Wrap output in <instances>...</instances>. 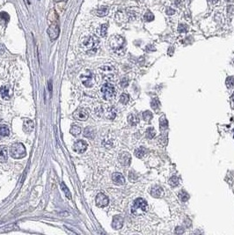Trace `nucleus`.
<instances>
[{"label":"nucleus","mask_w":234,"mask_h":235,"mask_svg":"<svg viewBox=\"0 0 234 235\" xmlns=\"http://www.w3.org/2000/svg\"><path fill=\"white\" fill-rule=\"evenodd\" d=\"M232 99H233V101H234V94H233V98H232Z\"/></svg>","instance_id":"nucleus-45"},{"label":"nucleus","mask_w":234,"mask_h":235,"mask_svg":"<svg viewBox=\"0 0 234 235\" xmlns=\"http://www.w3.org/2000/svg\"><path fill=\"white\" fill-rule=\"evenodd\" d=\"M101 92L103 94V98L106 101H110L115 98L116 96V90L113 85L106 83L102 86L101 87Z\"/></svg>","instance_id":"nucleus-5"},{"label":"nucleus","mask_w":234,"mask_h":235,"mask_svg":"<svg viewBox=\"0 0 234 235\" xmlns=\"http://www.w3.org/2000/svg\"><path fill=\"white\" fill-rule=\"evenodd\" d=\"M108 203H109V200H108L107 196H106L105 194H103V193H100L96 196V204H97V206L103 208V207L107 206Z\"/></svg>","instance_id":"nucleus-9"},{"label":"nucleus","mask_w":234,"mask_h":235,"mask_svg":"<svg viewBox=\"0 0 234 235\" xmlns=\"http://www.w3.org/2000/svg\"><path fill=\"white\" fill-rule=\"evenodd\" d=\"M147 209H148L147 202L143 198H137L132 206L131 212L135 216H138V215H142L143 213H145L147 211Z\"/></svg>","instance_id":"nucleus-2"},{"label":"nucleus","mask_w":234,"mask_h":235,"mask_svg":"<svg viewBox=\"0 0 234 235\" xmlns=\"http://www.w3.org/2000/svg\"><path fill=\"white\" fill-rule=\"evenodd\" d=\"M26 152L24 144L21 143H16L10 148V155L13 158H22L26 156Z\"/></svg>","instance_id":"nucleus-3"},{"label":"nucleus","mask_w":234,"mask_h":235,"mask_svg":"<svg viewBox=\"0 0 234 235\" xmlns=\"http://www.w3.org/2000/svg\"><path fill=\"white\" fill-rule=\"evenodd\" d=\"M80 78H81L84 86H86V87H91L94 83V76L91 71H87L86 73L82 74L80 76Z\"/></svg>","instance_id":"nucleus-7"},{"label":"nucleus","mask_w":234,"mask_h":235,"mask_svg":"<svg viewBox=\"0 0 234 235\" xmlns=\"http://www.w3.org/2000/svg\"><path fill=\"white\" fill-rule=\"evenodd\" d=\"M82 44L88 54H94L99 48L100 41L95 36H87L84 39Z\"/></svg>","instance_id":"nucleus-1"},{"label":"nucleus","mask_w":234,"mask_h":235,"mask_svg":"<svg viewBox=\"0 0 234 235\" xmlns=\"http://www.w3.org/2000/svg\"><path fill=\"white\" fill-rule=\"evenodd\" d=\"M107 13H108V7H106V6H101L96 11V15L99 17L106 16Z\"/></svg>","instance_id":"nucleus-21"},{"label":"nucleus","mask_w":234,"mask_h":235,"mask_svg":"<svg viewBox=\"0 0 234 235\" xmlns=\"http://www.w3.org/2000/svg\"><path fill=\"white\" fill-rule=\"evenodd\" d=\"M34 128V122L31 121V120H26L25 121L24 124H23V130L26 133H30L32 132Z\"/></svg>","instance_id":"nucleus-17"},{"label":"nucleus","mask_w":234,"mask_h":235,"mask_svg":"<svg viewBox=\"0 0 234 235\" xmlns=\"http://www.w3.org/2000/svg\"><path fill=\"white\" fill-rule=\"evenodd\" d=\"M84 134H85V136H86V137H93V136H94V131H93V130L90 129V128H86V129L85 130Z\"/></svg>","instance_id":"nucleus-35"},{"label":"nucleus","mask_w":234,"mask_h":235,"mask_svg":"<svg viewBox=\"0 0 234 235\" xmlns=\"http://www.w3.org/2000/svg\"><path fill=\"white\" fill-rule=\"evenodd\" d=\"M116 116V112L114 107H109L106 112V117L108 119H114Z\"/></svg>","instance_id":"nucleus-22"},{"label":"nucleus","mask_w":234,"mask_h":235,"mask_svg":"<svg viewBox=\"0 0 234 235\" xmlns=\"http://www.w3.org/2000/svg\"><path fill=\"white\" fill-rule=\"evenodd\" d=\"M110 47L111 49L116 51V52H120L121 50H122L124 49V44H125V41L123 39V37L120 36V35H115L113 36L110 41Z\"/></svg>","instance_id":"nucleus-4"},{"label":"nucleus","mask_w":234,"mask_h":235,"mask_svg":"<svg viewBox=\"0 0 234 235\" xmlns=\"http://www.w3.org/2000/svg\"><path fill=\"white\" fill-rule=\"evenodd\" d=\"M107 26L108 25L107 24H103V25H101L100 27L99 28V34H100V36H102V37H104L106 35V32H107Z\"/></svg>","instance_id":"nucleus-24"},{"label":"nucleus","mask_w":234,"mask_h":235,"mask_svg":"<svg viewBox=\"0 0 234 235\" xmlns=\"http://www.w3.org/2000/svg\"><path fill=\"white\" fill-rule=\"evenodd\" d=\"M119 162L122 166H124V167L129 166L130 164V162H131V156H130V153L126 152L121 153L120 156H119Z\"/></svg>","instance_id":"nucleus-11"},{"label":"nucleus","mask_w":234,"mask_h":235,"mask_svg":"<svg viewBox=\"0 0 234 235\" xmlns=\"http://www.w3.org/2000/svg\"><path fill=\"white\" fill-rule=\"evenodd\" d=\"M122 224H123V219L122 217L120 216H116L113 219V223H112V225L115 229H121L122 227Z\"/></svg>","instance_id":"nucleus-16"},{"label":"nucleus","mask_w":234,"mask_h":235,"mask_svg":"<svg viewBox=\"0 0 234 235\" xmlns=\"http://www.w3.org/2000/svg\"><path fill=\"white\" fill-rule=\"evenodd\" d=\"M169 183L170 185H171L172 187H173V188L177 187V186L179 185V178L176 177V176H172V177L170 179Z\"/></svg>","instance_id":"nucleus-27"},{"label":"nucleus","mask_w":234,"mask_h":235,"mask_svg":"<svg viewBox=\"0 0 234 235\" xmlns=\"http://www.w3.org/2000/svg\"><path fill=\"white\" fill-rule=\"evenodd\" d=\"M0 20H1L2 21L5 22V23H7V22L9 21V20H10V16L8 15V13H7L2 12V13H0Z\"/></svg>","instance_id":"nucleus-28"},{"label":"nucleus","mask_w":234,"mask_h":235,"mask_svg":"<svg viewBox=\"0 0 234 235\" xmlns=\"http://www.w3.org/2000/svg\"><path fill=\"white\" fill-rule=\"evenodd\" d=\"M188 30V26H185V25H180L179 26V31L182 33V32H186Z\"/></svg>","instance_id":"nucleus-40"},{"label":"nucleus","mask_w":234,"mask_h":235,"mask_svg":"<svg viewBox=\"0 0 234 235\" xmlns=\"http://www.w3.org/2000/svg\"><path fill=\"white\" fill-rule=\"evenodd\" d=\"M144 153H145V149L143 147H140V148H138L135 151V155L139 158H142L144 155Z\"/></svg>","instance_id":"nucleus-26"},{"label":"nucleus","mask_w":234,"mask_h":235,"mask_svg":"<svg viewBox=\"0 0 234 235\" xmlns=\"http://www.w3.org/2000/svg\"><path fill=\"white\" fill-rule=\"evenodd\" d=\"M146 136L148 138H153L155 137V131L153 128H149L146 131Z\"/></svg>","instance_id":"nucleus-33"},{"label":"nucleus","mask_w":234,"mask_h":235,"mask_svg":"<svg viewBox=\"0 0 234 235\" xmlns=\"http://www.w3.org/2000/svg\"><path fill=\"white\" fill-rule=\"evenodd\" d=\"M218 0H210V2H212V3H216Z\"/></svg>","instance_id":"nucleus-44"},{"label":"nucleus","mask_w":234,"mask_h":235,"mask_svg":"<svg viewBox=\"0 0 234 235\" xmlns=\"http://www.w3.org/2000/svg\"><path fill=\"white\" fill-rule=\"evenodd\" d=\"M151 105H152V107L154 110H157V109H158V107H159V106H160V103H159V101H158V99H154V100H152Z\"/></svg>","instance_id":"nucleus-37"},{"label":"nucleus","mask_w":234,"mask_h":235,"mask_svg":"<svg viewBox=\"0 0 234 235\" xmlns=\"http://www.w3.org/2000/svg\"><path fill=\"white\" fill-rule=\"evenodd\" d=\"M144 20L146 21H152L154 20V15L152 13H147L144 15Z\"/></svg>","instance_id":"nucleus-38"},{"label":"nucleus","mask_w":234,"mask_h":235,"mask_svg":"<svg viewBox=\"0 0 234 235\" xmlns=\"http://www.w3.org/2000/svg\"><path fill=\"white\" fill-rule=\"evenodd\" d=\"M73 116H74V118H76L77 120H79V121H86L88 118V113L86 112V110H85L83 108H80V109H78V110H76L74 112Z\"/></svg>","instance_id":"nucleus-12"},{"label":"nucleus","mask_w":234,"mask_h":235,"mask_svg":"<svg viewBox=\"0 0 234 235\" xmlns=\"http://www.w3.org/2000/svg\"><path fill=\"white\" fill-rule=\"evenodd\" d=\"M4 52V46L0 43V55Z\"/></svg>","instance_id":"nucleus-41"},{"label":"nucleus","mask_w":234,"mask_h":235,"mask_svg":"<svg viewBox=\"0 0 234 235\" xmlns=\"http://www.w3.org/2000/svg\"><path fill=\"white\" fill-rule=\"evenodd\" d=\"M7 148L5 146H0V162L1 163H4L7 160Z\"/></svg>","instance_id":"nucleus-18"},{"label":"nucleus","mask_w":234,"mask_h":235,"mask_svg":"<svg viewBox=\"0 0 234 235\" xmlns=\"http://www.w3.org/2000/svg\"><path fill=\"white\" fill-rule=\"evenodd\" d=\"M128 122L130 123L131 126H135L139 122V119H138V116L136 115H134V114H131L128 117Z\"/></svg>","instance_id":"nucleus-19"},{"label":"nucleus","mask_w":234,"mask_h":235,"mask_svg":"<svg viewBox=\"0 0 234 235\" xmlns=\"http://www.w3.org/2000/svg\"><path fill=\"white\" fill-rule=\"evenodd\" d=\"M12 90L8 86H4L0 87V95L4 100H9L11 97Z\"/></svg>","instance_id":"nucleus-13"},{"label":"nucleus","mask_w":234,"mask_h":235,"mask_svg":"<svg viewBox=\"0 0 234 235\" xmlns=\"http://www.w3.org/2000/svg\"><path fill=\"white\" fill-rule=\"evenodd\" d=\"M9 133H10L9 129L6 126L3 125L0 127V137H4L9 136Z\"/></svg>","instance_id":"nucleus-23"},{"label":"nucleus","mask_w":234,"mask_h":235,"mask_svg":"<svg viewBox=\"0 0 234 235\" xmlns=\"http://www.w3.org/2000/svg\"><path fill=\"white\" fill-rule=\"evenodd\" d=\"M166 13H167V14H168V15H172L171 13H174V11H173V10H170V9H168Z\"/></svg>","instance_id":"nucleus-42"},{"label":"nucleus","mask_w":234,"mask_h":235,"mask_svg":"<svg viewBox=\"0 0 234 235\" xmlns=\"http://www.w3.org/2000/svg\"><path fill=\"white\" fill-rule=\"evenodd\" d=\"M128 85H129V80H128V78H122V81H121V86H122V87H126Z\"/></svg>","instance_id":"nucleus-39"},{"label":"nucleus","mask_w":234,"mask_h":235,"mask_svg":"<svg viewBox=\"0 0 234 235\" xmlns=\"http://www.w3.org/2000/svg\"><path fill=\"white\" fill-rule=\"evenodd\" d=\"M70 132L72 135L77 136V135H79V134H80V132H81V129H80V127H78V126H72L71 129H70Z\"/></svg>","instance_id":"nucleus-30"},{"label":"nucleus","mask_w":234,"mask_h":235,"mask_svg":"<svg viewBox=\"0 0 234 235\" xmlns=\"http://www.w3.org/2000/svg\"><path fill=\"white\" fill-rule=\"evenodd\" d=\"M112 180L113 182L116 183V184H118V185H122V184H124L125 182V179H124V176L120 173H113L112 175Z\"/></svg>","instance_id":"nucleus-14"},{"label":"nucleus","mask_w":234,"mask_h":235,"mask_svg":"<svg viewBox=\"0 0 234 235\" xmlns=\"http://www.w3.org/2000/svg\"><path fill=\"white\" fill-rule=\"evenodd\" d=\"M179 197L181 198V200H182V202H186V201L188 200L189 196H188V194L187 192H185V191L182 190V191L180 192V194H179Z\"/></svg>","instance_id":"nucleus-29"},{"label":"nucleus","mask_w":234,"mask_h":235,"mask_svg":"<svg viewBox=\"0 0 234 235\" xmlns=\"http://www.w3.org/2000/svg\"><path fill=\"white\" fill-rule=\"evenodd\" d=\"M56 3H58V2H67V0H54Z\"/></svg>","instance_id":"nucleus-43"},{"label":"nucleus","mask_w":234,"mask_h":235,"mask_svg":"<svg viewBox=\"0 0 234 235\" xmlns=\"http://www.w3.org/2000/svg\"><path fill=\"white\" fill-rule=\"evenodd\" d=\"M87 149V144L84 140H78L73 145V150L78 153H83Z\"/></svg>","instance_id":"nucleus-10"},{"label":"nucleus","mask_w":234,"mask_h":235,"mask_svg":"<svg viewBox=\"0 0 234 235\" xmlns=\"http://www.w3.org/2000/svg\"><path fill=\"white\" fill-rule=\"evenodd\" d=\"M48 20L50 21V23H53V22H56V21H58V16H57V13H56L54 10H51L49 15H48Z\"/></svg>","instance_id":"nucleus-20"},{"label":"nucleus","mask_w":234,"mask_h":235,"mask_svg":"<svg viewBox=\"0 0 234 235\" xmlns=\"http://www.w3.org/2000/svg\"><path fill=\"white\" fill-rule=\"evenodd\" d=\"M160 128L161 130H166L167 128V121L166 120V117L165 116H162L160 118Z\"/></svg>","instance_id":"nucleus-31"},{"label":"nucleus","mask_w":234,"mask_h":235,"mask_svg":"<svg viewBox=\"0 0 234 235\" xmlns=\"http://www.w3.org/2000/svg\"><path fill=\"white\" fill-rule=\"evenodd\" d=\"M100 72H101L103 78H105L109 79V78H114V76H115V69H114V67H112V66H102V67L100 69Z\"/></svg>","instance_id":"nucleus-8"},{"label":"nucleus","mask_w":234,"mask_h":235,"mask_svg":"<svg viewBox=\"0 0 234 235\" xmlns=\"http://www.w3.org/2000/svg\"><path fill=\"white\" fill-rule=\"evenodd\" d=\"M143 118L144 121L149 122V121L152 118V112H150V111H145V112H143Z\"/></svg>","instance_id":"nucleus-34"},{"label":"nucleus","mask_w":234,"mask_h":235,"mask_svg":"<svg viewBox=\"0 0 234 235\" xmlns=\"http://www.w3.org/2000/svg\"><path fill=\"white\" fill-rule=\"evenodd\" d=\"M130 101V97L127 93H122L120 97V102L122 104H127Z\"/></svg>","instance_id":"nucleus-25"},{"label":"nucleus","mask_w":234,"mask_h":235,"mask_svg":"<svg viewBox=\"0 0 234 235\" xmlns=\"http://www.w3.org/2000/svg\"><path fill=\"white\" fill-rule=\"evenodd\" d=\"M61 188H62V189L64 191V193H65V195H66V196L69 198V199H71V196H70V190L68 189V188L65 186V184L64 182H62L61 183Z\"/></svg>","instance_id":"nucleus-36"},{"label":"nucleus","mask_w":234,"mask_h":235,"mask_svg":"<svg viewBox=\"0 0 234 235\" xmlns=\"http://www.w3.org/2000/svg\"><path fill=\"white\" fill-rule=\"evenodd\" d=\"M59 33H60V28H59V25H58V21L50 23V28L48 29V34H49L50 39L52 41L57 39Z\"/></svg>","instance_id":"nucleus-6"},{"label":"nucleus","mask_w":234,"mask_h":235,"mask_svg":"<svg viewBox=\"0 0 234 235\" xmlns=\"http://www.w3.org/2000/svg\"><path fill=\"white\" fill-rule=\"evenodd\" d=\"M226 86L228 88H232L234 86V78L233 77H229L226 78Z\"/></svg>","instance_id":"nucleus-32"},{"label":"nucleus","mask_w":234,"mask_h":235,"mask_svg":"<svg viewBox=\"0 0 234 235\" xmlns=\"http://www.w3.org/2000/svg\"><path fill=\"white\" fill-rule=\"evenodd\" d=\"M151 194L153 197H156V198H158V197H161V196L164 195V190L161 187L159 186H155L152 188L151 190Z\"/></svg>","instance_id":"nucleus-15"}]
</instances>
